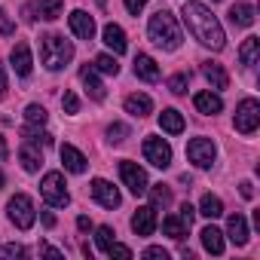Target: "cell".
I'll return each mask as SVG.
<instances>
[{
	"mask_svg": "<svg viewBox=\"0 0 260 260\" xmlns=\"http://www.w3.org/2000/svg\"><path fill=\"white\" fill-rule=\"evenodd\" d=\"M181 16H184L187 31H190L202 46H208V49H214V52L226 46V34H223L220 22L211 16V10H208L205 4H196V0H190V4H184Z\"/></svg>",
	"mask_w": 260,
	"mask_h": 260,
	"instance_id": "obj_1",
	"label": "cell"
},
{
	"mask_svg": "<svg viewBox=\"0 0 260 260\" xmlns=\"http://www.w3.org/2000/svg\"><path fill=\"white\" fill-rule=\"evenodd\" d=\"M147 34H150V40H153L159 49H166V52H175V49L181 46V28H178L175 16H172L169 10H156V13L150 16Z\"/></svg>",
	"mask_w": 260,
	"mask_h": 260,
	"instance_id": "obj_2",
	"label": "cell"
},
{
	"mask_svg": "<svg viewBox=\"0 0 260 260\" xmlns=\"http://www.w3.org/2000/svg\"><path fill=\"white\" fill-rule=\"evenodd\" d=\"M71 58H74V43L71 40H64L58 34L40 37V61L46 64V71H61Z\"/></svg>",
	"mask_w": 260,
	"mask_h": 260,
	"instance_id": "obj_3",
	"label": "cell"
},
{
	"mask_svg": "<svg viewBox=\"0 0 260 260\" xmlns=\"http://www.w3.org/2000/svg\"><path fill=\"white\" fill-rule=\"evenodd\" d=\"M40 196H43L52 208H64V205L71 202V193H68V187H64L61 172H46V175H43V181H40Z\"/></svg>",
	"mask_w": 260,
	"mask_h": 260,
	"instance_id": "obj_4",
	"label": "cell"
},
{
	"mask_svg": "<svg viewBox=\"0 0 260 260\" xmlns=\"http://www.w3.org/2000/svg\"><path fill=\"white\" fill-rule=\"evenodd\" d=\"M7 208H10V220H13L19 230H31V226H34L37 211H34V202H31L28 193H16V196L7 202Z\"/></svg>",
	"mask_w": 260,
	"mask_h": 260,
	"instance_id": "obj_5",
	"label": "cell"
},
{
	"mask_svg": "<svg viewBox=\"0 0 260 260\" xmlns=\"http://www.w3.org/2000/svg\"><path fill=\"white\" fill-rule=\"evenodd\" d=\"M257 125H260V104L254 98H242L236 107V132L251 135Z\"/></svg>",
	"mask_w": 260,
	"mask_h": 260,
	"instance_id": "obj_6",
	"label": "cell"
},
{
	"mask_svg": "<svg viewBox=\"0 0 260 260\" xmlns=\"http://www.w3.org/2000/svg\"><path fill=\"white\" fill-rule=\"evenodd\" d=\"M214 156H217V147H214L211 138H193V141L187 144V159H190L196 169H211Z\"/></svg>",
	"mask_w": 260,
	"mask_h": 260,
	"instance_id": "obj_7",
	"label": "cell"
},
{
	"mask_svg": "<svg viewBox=\"0 0 260 260\" xmlns=\"http://www.w3.org/2000/svg\"><path fill=\"white\" fill-rule=\"evenodd\" d=\"M119 178H122V184L132 190L135 196H144L147 187H150V184H147V172H144L138 162H128V159L119 162Z\"/></svg>",
	"mask_w": 260,
	"mask_h": 260,
	"instance_id": "obj_8",
	"label": "cell"
},
{
	"mask_svg": "<svg viewBox=\"0 0 260 260\" xmlns=\"http://www.w3.org/2000/svg\"><path fill=\"white\" fill-rule=\"evenodd\" d=\"M144 159L156 169H169L172 166V147L162 138H144Z\"/></svg>",
	"mask_w": 260,
	"mask_h": 260,
	"instance_id": "obj_9",
	"label": "cell"
},
{
	"mask_svg": "<svg viewBox=\"0 0 260 260\" xmlns=\"http://www.w3.org/2000/svg\"><path fill=\"white\" fill-rule=\"evenodd\" d=\"M92 196H95L104 208H116V205L122 202L119 190H116L110 181H104V178H95V181H92Z\"/></svg>",
	"mask_w": 260,
	"mask_h": 260,
	"instance_id": "obj_10",
	"label": "cell"
},
{
	"mask_svg": "<svg viewBox=\"0 0 260 260\" xmlns=\"http://www.w3.org/2000/svg\"><path fill=\"white\" fill-rule=\"evenodd\" d=\"M132 230L138 236H153V230H156V208L153 205H141L132 214Z\"/></svg>",
	"mask_w": 260,
	"mask_h": 260,
	"instance_id": "obj_11",
	"label": "cell"
},
{
	"mask_svg": "<svg viewBox=\"0 0 260 260\" xmlns=\"http://www.w3.org/2000/svg\"><path fill=\"white\" fill-rule=\"evenodd\" d=\"M71 31L80 37V40H92L95 37V19L83 10H74L71 13Z\"/></svg>",
	"mask_w": 260,
	"mask_h": 260,
	"instance_id": "obj_12",
	"label": "cell"
},
{
	"mask_svg": "<svg viewBox=\"0 0 260 260\" xmlns=\"http://www.w3.org/2000/svg\"><path fill=\"white\" fill-rule=\"evenodd\" d=\"M10 61H13V68H16L19 77H31L34 61H31V46L28 43H16L13 52H10Z\"/></svg>",
	"mask_w": 260,
	"mask_h": 260,
	"instance_id": "obj_13",
	"label": "cell"
},
{
	"mask_svg": "<svg viewBox=\"0 0 260 260\" xmlns=\"http://www.w3.org/2000/svg\"><path fill=\"white\" fill-rule=\"evenodd\" d=\"M58 153H61V162H64L68 172H74V175H83V172H86V162H89V159H86L74 144H64Z\"/></svg>",
	"mask_w": 260,
	"mask_h": 260,
	"instance_id": "obj_14",
	"label": "cell"
},
{
	"mask_svg": "<svg viewBox=\"0 0 260 260\" xmlns=\"http://www.w3.org/2000/svg\"><path fill=\"white\" fill-rule=\"evenodd\" d=\"M135 77H141V80H147V83H156V80H159V64H156L150 55L138 52V55H135Z\"/></svg>",
	"mask_w": 260,
	"mask_h": 260,
	"instance_id": "obj_15",
	"label": "cell"
},
{
	"mask_svg": "<svg viewBox=\"0 0 260 260\" xmlns=\"http://www.w3.org/2000/svg\"><path fill=\"white\" fill-rule=\"evenodd\" d=\"M80 80H83L86 92H89V95H92L95 101H104V95H107V92H104L101 80L95 77V68H92V64H83V68H80Z\"/></svg>",
	"mask_w": 260,
	"mask_h": 260,
	"instance_id": "obj_16",
	"label": "cell"
},
{
	"mask_svg": "<svg viewBox=\"0 0 260 260\" xmlns=\"http://www.w3.org/2000/svg\"><path fill=\"white\" fill-rule=\"evenodd\" d=\"M193 104H196L199 113H208V116H214V113L223 110V101H220V95H214V92H196V95H193Z\"/></svg>",
	"mask_w": 260,
	"mask_h": 260,
	"instance_id": "obj_17",
	"label": "cell"
},
{
	"mask_svg": "<svg viewBox=\"0 0 260 260\" xmlns=\"http://www.w3.org/2000/svg\"><path fill=\"white\" fill-rule=\"evenodd\" d=\"M202 77L211 83V89H226L230 86V77H226L223 64H217V61H205L202 64Z\"/></svg>",
	"mask_w": 260,
	"mask_h": 260,
	"instance_id": "obj_18",
	"label": "cell"
},
{
	"mask_svg": "<svg viewBox=\"0 0 260 260\" xmlns=\"http://www.w3.org/2000/svg\"><path fill=\"white\" fill-rule=\"evenodd\" d=\"M226 236H230L233 245H245V242H248V220H245L242 214H230V220H226Z\"/></svg>",
	"mask_w": 260,
	"mask_h": 260,
	"instance_id": "obj_19",
	"label": "cell"
},
{
	"mask_svg": "<svg viewBox=\"0 0 260 260\" xmlns=\"http://www.w3.org/2000/svg\"><path fill=\"white\" fill-rule=\"evenodd\" d=\"M153 110V101H150V95H128L125 98V113H132V116H138V119H144L147 113Z\"/></svg>",
	"mask_w": 260,
	"mask_h": 260,
	"instance_id": "obj_20",
	"label": "cell"
},
{
	"mask_svg": "<svg viewBox=\"0 0 260 260\" xmlns=\"http://www.w3.org/2000/svg\"><path fill=\"white\" fill-rule=\"evenodd\" d=\"M104 43H107L116 55H122V52L128 49V43H125V31H122L119 25H113V22L104 25Z\"/></svg>",
	"mask_w": 260,
	"mask_h": 260,
	"instance_id": "obj_21",
	"label": "cell"
},
{
	"mask_svg": "<svg viewBox=\"0 0 260 260\" xmlns=\"http://www.w3.org/2000/svg\"><path fill=\"white\" fill-rule=\"evenodd\" d=\"M159 125H162V132H169V135H181L184 132V116L175 107H169V110L159 113Z\"/></svg>",
	"mask_w": 260,
	"mask_h": 260,
	"instance_id": "obj_22",
	"label": "cell"
},
{
	"mask_svg": "<svg viewBox=\"0 0 260 260\" xmlns=\"http://www.w3.org/2000/svg\"><path fill=\"white\" fill-rule=\"evenodd\" d=\"M19 162H22V169L25 172H37L40 166H43V153L40 150H34V144H22V150H19Z\"/></svg>",
	"mask_w": 260,
	"mask_h": 260,
	"instance_id": "obj_23",
	"label": "cell"
},
{
	"mask_svg": "<svg viewBox=\"0 0 260 260\" xmlns=\"http://www.w3.org/2000/svg\"><path fill=\"white\" fill-rule=\"evenodd\" d=\"M230 22L239 25V28H251V25H254V7H251V4H236V7H230Z\"/></svg>",
	"mask_w": 260,
	"mask_h": 260,
	"instance_id": "obj_24",
	"label": "cell"
},
{
	"mask_svg": "<svg viewBox=\"0 0 260 260\" xmlns=\"http://www.w3.org/2000/svg\"><path fill=\"white\" fill-rule=\"evenodd\" d=\"M199 236H202V245L208 254H223V233L217 226H205Z\"/></svg>",
	"mask_w": 260,
	"mask_h": 260,
	"instance_id": "obj_25",
	"label": "cell"
},
{
	"mask_svg": "<svg viewBox=\"0 0 260 260\" xmlns=\"http://www.w3.org/2000/svg\"><path fill=\"white\" fill-rule=\"evenodd\" d=\"M257 52H260V40H257V37H248V40L242 43V49H239V61H242V68H254Z\"/></svg>",
	"mask_w": 260,
	"mask_h": 260,
	"instance_id": "obj_26",
	"label": "cell"
},
{
	"mask_svg": "<svg viewBox=\"0 0 260 260\" xmlns=\"http://www.w3.org/2000/svg\"><path fill=\"white\" fill-rule=\"evenodd\" d=\"M199 214H202V217H208V220H214V217H220V214H223V202H220L217 196L205 193V196H202V202H199Z\"/></svg>",
	"mask_w": 260,
	"mask_h": 260,
	"instance_id": "obj_27",
	"label": "cell"
},
{
	"mask_svg": "<svg viewBox=\"0 0 260 260\" xmlns=\"http://www.w3.org/2000/svg\"><path fill=\"white\" fill-rule=\"evenodd\" d=\"M61 10H64V4H61V0H40V4L34 7V13H37L40 19H46V22L58 19V16H61Z\"/></svg>",
	"mask_w": 260,
	"mask_h": 260,
	"instance_id": "obj_28",
	"label": "cell"
},
{
	"mask_svg": "<svg viewBox=\"0 0 260 260\" xmlns=\"http://www.w3.org/2000/svg\"><path fill=\"white\" fill-rule=\"evenodd\" d=\"M162 230H166V236H172V239H178V242H181V239L187 236V230H190V226H187L178 214H169V217L162 220Z\"/></svg>",
	"mask_w": 260,
	"mask_h": 260,
	"instance_id": "obj_29",
	"label": "cell"
},
{
	"mask_svg": "<svg viewBox=\"0 0 260 260\" xmlns=\"http://www.w3.org/2000/svg\"><path fill=\"white\" fill-rule=\"evenodd\" d=\"M22 138H25L28 144H40V147H49V144H52V135H49V132H40V128H34V125H25V128H22Z\"/></svg>",
	"mask_w": 260,
	"mask_h": 260,
	"instance_id": "obj_30",
	"label": "cell"
},
{
	"mask_svg": "<svg viewBox=\"0 0 260 260\" xmlns=\"http://www.w3.org/2000/svg\"><path fill=\"white\" fill-rule=\"evenodd\" d=\"M147 190H150L153 205H162V208H169V205H172V190H169L166 184H156V187H147Z\"/></svg>",
	"mask_w": 260,
	"mask_h": 260,
	"instance_id": "obj_31",
	"label": "cell"
},
{
	"mask_svg": "<svg viewBox=\"0 0 260 260\" xmlns=\"http://www.w3.org/2000/svg\"><path fill=\"white\" fill-rule=\"evenodd\" d=\"M46 107H40V104H28L25 107V119H28V125H43L46 122Z\"/></svg>",
	"mask_w": 260,
	"mask_h": 260,
	"instance_id": "obj_32",
	"label": "cell"
},
{
	"mask_svg": "<svg viewBox=\"0 0 260 260\" xmlns=\"http://www.w3.org/2000/svg\"><path fill=\"white\" fill-rule=\"evenodd\" d=\"M95 68H98L101 74H113V77L119 74V64H116V58H113V55H107V52H101V55L95 58Z\"/></svg>",
	"mask_w": 260,
	"mask_h": 260,
	"instance_id": "obj_33",
	"label": "cell"
},
{
	"mask_svg": "<svg viewBox=\"0 0 260 260\" xmlns=\"http://www.w3.org/2000/svg\"><path fill=\"white\" fill-rule=\"evenodd\" d=\"M107 138H110L113 144H122V141L128 138V125H122V122H110V125H107Z\"/></svg>",
	"mask_w": 260,
	"mask_h": 260,
	"instance_id": "obj_34",
	"label": "cell"
},
{
	"mask_svg": "<svg viewBox=\"0 0 260 260\" xmlns=\"http://www.w3.org/2000/svg\"><path fill=\"white\" fill-rule=\"evenodd\" d=\"M95 242H98L101 251H107V248L113 245V230H110V226H98V230H95Z\"/></svg>",
	"mask_w": 260,
	"mask_h": 260,
	"instance_id": "obj_35",
	"label": "cell"
},
{
	"mask_svg": "<svg viewBox=\"0 0 260 260\" xmlns=\"http://www.w3.org/2000/svg\"><path fill=\"white\" fill-rule=\"evenodd\" d=\"M187 83H190V74H175V77L169 80V89H172L175 95H184V92H187Z\"/></svg>",
	"mask_w": 260,
	"mask_h": 260,
	"instance_id": "obj_36",
	"label": "cell"
},
{
	"mask_svg": "<svg viewBox=\"0 0 260 260\" xmlns=\"http://www.w3.org/2000/svg\"><path fill=\"white\" fill-rule=\"evenodd\" d=\"M0 34H4V37H13V34H16V25H13V19L7 16V10H0Z\"/></svg>",
	"mask_w": 260,
	"mask_h": 260,
	"instance_id": "obj_37",
	"label": "cell"
},
{
	"mask_svg": "<svg viewBox=\"0 0 260 260\" xmlns=\"http://www.w3.org/2000/svg\"><path fill=\"white\" fill-rule=\"evenodd\" d=\"M61 107H64L68 113H77V110H80V98H77L74 92H64V95H61Z\"/></svg>",
	"mask_w": 260,
	"mask_h": 260,
	"instance_id": "obj_38",
	"label": "cell"
},
{
	"mask_svg": "<svg viewBox=\"0 0 260 260\" xmlns=\"http://www.w3.org/2000/svg\"><path fill=\"white\" fill-rule=\"evenodd\" d=\"M104 254H110V257H125V260H128V257H132V248H125V245H116V242H113Z\"/></svg>",
	"mask_w": 260,
	"mask_h": 260,
	"instance_id": "obj_39",
	"label": "cell"
},
{
	"mask_svg": "<svg viewBox=\"0 0 260 260\" xmlns=\"http://www.w3.org/2000/svg\"><path fill=\"white\" fill-rule=\"evenodd\" d=\"M178 217H181V220L190 226V223H193V217H196V208H193L190 202H184V205H181V211H178Z\"/></svg>",
	"mask_w": 260,
	"mask_h": 260,
	"instance_id": "obj_40",
	"label": "cell"
},
{
	"mask_svg": "<svg viewBox=\"0 0 260 260\" xmlns=\"http://www.w3.org/2000/svg\"><path fill=\"white\" fill-rule=\"evenodd\" d=\"M0 251H4V257H25V248L22 245H4V248H0Z\"/></svg>",
	"mask_w": 260,
	"mask_h": 260,
	"instance_id": "obj_41",
	"label": "cell"
},
{
	"mask_svg": "<svg viewBox=\"0 0 260 260\" xmlns=\"http://www.w3.org/2000/svg\"><path fill=\"white\" fill-rule=\"evenodd\" d=\"M122 4H125V10L132 13V16H138V13L144 10V4H147V0H122Z\"/></svg>",
	"mask_w": 260,
	"mask_h": 260,
	"instance_id": "obj_42",
	"label": "cell"
},
{
	"mask_svg": "<svg viewBox=\"0 0 260 260\" xmlns=\"http://www.w3.org/2000/svg\"><path fill=\"white\" fill-rule=\"evenodd\" d=\"M144 257H153V260H169V251L166 248H147Z\"/></svg>",
	"mask_w": 260,
	"mask_h": 260,
	"instance_id": "obj_43",
	"label": "cell"
},
{
	"mask_svg": "<svg viewBox=\"0 0 260 260\" xmlns=\"http://www.w3.org/2000/svg\"><path fill=\"white\" fill-rule=\"evenodd\" d=\"M239 193H242L245 199H251V196H254V184H251V181H242V184H239Z\"/></svg>",
	"mask_w": 260,
	"mask_h": 260,
	"instance_id": "obj_44",
	"label": "cell"
},
{
	"mask_svg": "<svg viewBox=\"0 0 260 260\" xmlns=\"http://www.w3.org/2000/svg\"><path fill=\"white\" fill-rule=\"evenodd\" d=\"M40 254H46V257H61V251L52 248V245H40Z\"/></svg>",
	"mask_w": 260,
	"mask_h": 260,
	"instance_id": "obj_45",
	"label": "cell"
},
{
	"mask_svg": "<svg viewBox=\"0 0 260 260\" xmlns=\"http://www.w3.org/2000/svg\"><path fill=\"white\" fill-rule=\"evenodd\" d=\"M77 226H80V230L86 233V230H92V220H89L86 214H80V217H77Z\"/></svg>",
	"mask_w": 260,
	"mask_h": 260,
	"instance_id": "obj_46",
	"label": "cell"
},
{
	"mask_svg": "<svg viewBox=\"0 0 260 260\" xmlns=\"http://www.w3.org/2000/svg\"><path fill=\"white\" fill-rule=\"evenodd\" d=\"M7 95V71H4V64H0V98Z\"/></svg>",
	"mask_w": 260,
	"mask_h": 260,
	"instance_id": "obj_47",
	"label": "cell"
},
{
	"mask_svg": "<svg viewBox=\"0 0 260 260\" xmlns=\"http://www.w3.org/2000/svg\"><path fill=\"white\" fill-rule=\"evenodd\" d=\"M43 223H46V226H55V217H52V214L46 211V214H43Z\"/></svg>",
	"mask_w": 260,
	"mask_h": 260,
	"instance_id": "obj_48",
	"label": "cell"
},
{
	"mask_svg": "<svg viewBox=\"0 0 260 260\" xmlns=\"http://www.w3.org/2000/svg\"><path fill=\"white\" fill-rule=\"evenodd\" d=\"M0 159H7V141L0 138Z\"/></svg>",
	"mask_w": 260,
	"mask_h": 260,
	"instance_id": "obj_49",
	"label": "cell"
},
{
	"mask_svg": "<svg viewBox=\"0 0 260 260\" xmlns=\"http://www.w3.org/2000/svg\"><path fill=\"white\" fill-rule=\"evenodd\" d=\"M0 187H4V172H0Z\"/></svg>",
	"mask_w": 260,
	"mask_h": 260,
	"instance_id": "obj_50",
	"label": "cell"
}]
</instances>
